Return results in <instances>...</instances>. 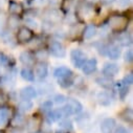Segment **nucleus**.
Segmentation results:
<instances>
[{"instance_id": "nucleus-1", "label": "nucleus", "mask_w": 133, "mask_h": 133, "mask_svg": "<svg viewBox=\"0 0 133 133\" xmlns=\"http://www.w3.org/2000/svg\"><path fill=\"white\" fill-rule=\"evenodd\" d=\"M128 17L123 15H113L108 19V26L112 31L122 32L128 26Z\"/></svg>"}, {"instance_id": "nucleus-2", "label": "nucleus", "mask_w": 133, "mask_h": 133, "mask_svg": "<svg viewBox=\"0 0 133 133\" xmlns=\"http://www.w3.org/2000/svg\"><path fill=\"white\" fill-rule=\"evenodd\" d=\"M70 59H71V62H72V64H74V66L76 68H82L83 64L87 60V56L83 50H81L79 48H76V49L71 50Z\"/></svg>"}, {"instance_id": "nucleus-3", "label": "nucleus", "mask_w": 133, "mask_h": 133, "mask_svg": "<svg viewBox=\"0 0 133 133\" xmlns=\"http://www.w3.org/2000/svg\"><path fill=\"white\" fill-rule=\"evenodd\" d=\"M48 52L57 58H64L66 56V49L64 45L59 41H51L49 43Z\"/></svg>"}, {"instance_id": "nucleus-4", "label": "nucleus", "mask_w": 133, "mask_h": 133, "mask_svg": "<svg viewBox=\"0 0 133 133\" xmlns=\"http://www.w3.org/2000/svg\"><path fill=\"white\" fill-rule=\"evenodd\" d=\"M32 38H34V32H32V30H30L29 28H27L26 26H22L18 29L17 36H16L17 42L28 43V42H30V40Z\"/></svg>"}, {"instance_id": "nucleus-5", "label": "nucleus", "mask_w": 133, "mask_h": 133, "mask_svg": "<svg viewBox=\"0 0 133 133\" xmlns=\"http://www.w3.org/2000/svg\"><path fill=\"white\" fill-rule=\"evenodd\" d=\"M48 75V67L45 62H37L35 64V70H34V76L38 80H44Z\"/></svg>"}, {"instance_id": "nucleus-6", "label": "nucleus", "mask_w": 133, "mask_h": 133, "mask_svg": "<svg viewBox=\"0 0 133 133\" xmlns=\"http://www.w3.org/2000/svg\"><path fill=\"white\" fill-rule=\"evenodd\" d=\"M19 96L22 101H30V99L35 98L37 96V89L32 86H26L23 87L20 90Z\"/></svg>"}, {"instance_id": "nucleus-7", "label": "nucleus", "mask_w": 133, "mask_h": 133, "mask_svg": "<svg viewBox=\"0 0 133 133\" xmlns=\"http://www.w3.org/2000/svg\"><path fill=\"white\" fill-rule=\"evenodd\" d=\"M119 71L118 65L115 63H107L103 67V75L108 78H113L115 77Z\"/></svg>"}, {"instance_id": "nucleus-8", "label": "nucleus", "mask_w": 133, "mask_h": 133, "mask_svg": "<svg viewBox=\"0 0 133 133\" xmlns=\"http://www.w3.org/2000/svg\"><path fill=\"white\" fill-rule=\"evenodd\" d=\"M96 99H97V103L99 105L109 106V105H111V103L113 101V96H112V94H110L107 91H101V92L97 93Z\"/></svg>"}, {"instance_id": "nucleus-9", "label": "nucleus", "mask_w": 133, "mask_h": 133, "mask_svg": "<svg viewBox=\"0 0 133 133\" xmlns=\"http://www.w3.org/2000/svg\"><path fill=\"white\" fill-rule=\"evenodd\" d=\"M96 67H97V61L94 58H92V59L86 60V62L82 66V71L84 72V75L88 76L94 72L96 70Z\"/></svg>"}, {"instance_id": "nucleus-10", "label": "nucleus", "mask_w": 133, "mask_h": 133, "mask_svg": "<svg viewBox=\"0 0 133 133\" xmlns=\"http://www.w3.org/2000/svg\"><path fill=\"white\" fill-rule=\"evenodd\" d=\"M54 76H55L58 80H61V79H65V78L72 77L74 74H72V71H71L68 67H66V66H60V67H58V68L55 69Z\"/></svg>"}, {"instance_id": "nucleus-11", "label": "nucleus", "mask_w": 133, "mask_h": 133, "mask_svg": "<svg viewBox=\"0 0 133 133\" xmlns=\"http://www.w3.org/2000/svg\"><path fill=\"white\" fill-rule=\"evenodd\" d=\"M19 60L20 62L25 65V66H31V65H35V57L34 54H31L28 50L22 51L19 56Z\"/></svg>"}, {"instance_id": "nucleus-12", "label": "nucleus", "mask_w": 133, "mask_h": 133, "mask_svg": "<svg viewBox=\"0 0 133 133\" xmlns=\"http://www.w3.org/2000/svg\"><path fill=\"white\" fill-rule=\"evenodd\" d=\"M115 127V119L112 117H107L101 123V132L102 133H112Z\"/></svg>"}, {"instance_id": "nucleus-13", "label": "nucleus", "mask_w": 133, "mask_h": 133, "mask_svg": "<svg viewBox=\"0 0 133 133\" xmlns=\"http://www.w3.org/2000/svg\"><path fill=\"white\" fill-rule=\"evenodd\" d=\"M66 101H67V104H66V106H67L70 109V111L72 112V114L80 113L83 110V105L78 101V99L70 97L68 99H66Z\"/></svg>"}, {"instance_id": "nucleus-14", "label": "nucleus", "mask_w": 133, "mask_h": 133, "mask_svg": "<svg viewBox=\"0 0 133 133\" xmlns=\"http://www.w3.org/2000/svg\"><path fill=\"white\" fill-rule=\"evenodd\" d=\"M93 10L92 8L89 5V4H86V5H81L78 10V16L80 18H83L84 20L86 19H90L92 16H93Z\"/></svg>"}, {"instance_id": "nucleus-15", "label": "nucleus", "mask_w": 133, "mask_h": 133, "mask_svg": "<svg viewBox=\"0 0 133 133\" xmlns=\"http://www.w3.org/2000/svg\"><path fill=\"white\" fill-rule=\"evenodd\" d=\"M45 16H46V20H47V22L48 23H50V24H52V23H57V22H59L60 20H61V18H62V14L58 11V10H49L46 14H45Z\"/></svg>"}, {"instance_id": "nucleus-16", "label": "nucleus", "mask_w": 133, "mask_h": 133, "mask_svg": "<svg viewBox=\"0 0 133 133\" xmlns=\"http://www.w3.org/2000/svg\"><path fill=\"white\" fill-rule=\"evenodd\" d=\"M106 54L108 55V57L112 60H116L119 58L121 56V49L119 46L117 44H111L108 47H106Z\"/></svg>"}, {"instance_id": "nucleus-17", "label": "nucleus", "mask_w": 133, "mask_h": 133, "mask_svg": "<svg viewBox=\"0 0 133 133\" xmlns=\"http://www.w3.org/2000/svg\"><path fill=\"white\" fill-rule=\"evenodd\" d=\"M64 117L65 116H64V113H63L62 108H58L56 110H51V111H49L47 113V121H49L50 123L57 122V121H61Z\"/></svg>"}, {"instance_id": "nucleus-18", "label": "nucleus", "mask_w": 133, "mask_h": 133, "mask_svg": "<svg viewBox=\"0 0 133 133\" xmlns=\"http://www.w3.org/2000/svg\"><path fill=\"white\" fill-rule=\"evenodd\" d=\"M9 12L14 16L21 15L23 13V6H22L21 3L17 2V1H10V3H9Z\"/></svg>"}, {"instance_id": "nucleus-19", "label": "nucleus", "mask_w": 133, "mask_h": 133, "mask_svg": "<svg viewBox=\"0 0 133 133\" xmlns=\"http://www.w3.org/2000/svg\"><path fill=\"white\" fill-rule=\"evenodd\" d=\"M96 32H97L96 26L93 25V24H89V25H87V26L84 28V30H83V37H84V39H86V40H90V39H92V38L96 35Z\"/></svg>"}, {"instance_id": "nucleus-20", "label": "nucleus", "mask_w": 133, "mask_h": 133, "mask_svg": "<svg viewBox=\"0 0 133 133\" xmlns=\"http://www.w3.org/2000/svg\"><path fill=\"white\" fill-rule=\"evenodd\" d=\"M95 82L97 83V85L102 86L103 88H106V89H110L113 87V81H112V78H108V77H98L96 78Z\"/></svg>"}, {"instance_id": "nucleus-21", "label": "nucleus", "mask_w": 133, "mask_h": 133, "mask_svg": "<svg viewBox=\"0 0 133 133\" xmlns=\"http://www.w3.org/2000/svg\"><path fill=\"white\" fill-rule=\"evenodd\" d=\"M117 41L122 46H130L132 44V36L129 32H123L122 35H119Z\"/></svg>"}, {"instance_id": "nucleus-22", "label": "nucleus", "mask_w": 133, "mask_h": 133, "mask_svg": "<svg viewBox=\"0 0 133 133\" xmlns=\"http://www.w3.org/2000/svg\"><path fill=\"white\" fill-rule=\"evenodd\" d=\"M20 76L21 78L24 80V81H27V82H32L35 80V76H34V71L31 69H29L28 67H24L21 69L20 71Z\"/></svg>"}, {"instance_id": "nucleus-23", "label": "nucleus", "mask_w": 133, "mask_h": 133, "mask_svg": "<svg viewBox=\"0 0 133 133\" xmlns=\"http://www.w3.org/2000/svg\"><path fill=\"white\" fill-rule=\"evenodd\" d=\"M25 124H26V118H25V116H24L23 114H21V113L16 114V115L13 117V119H12V125H13L15 128H20V127L24 126Z\"/></svg>"}, {"instance_id": "nucleus-24", "label": "nucleus", "mask_w": 133, "mask_h": 133, "mask_svg": "<svg viewBox=\"0 0 133 133\" xmlns=\"http://www.w3.org/2000/svg\"><path fill=\"white\" fill-rule=\"evenodd\" d=\"M32 107H34V104L31 103V101H21L18 104V110L22 113L29 112L32 109Z\"/></svg>"}, {"instance_id": "nucleus-25", "label": "nucleus", "mask_w": 133, "mask_h": 133, "mask_svg": "<svg viewBox=\"0 0 133 133\" xmlns=\"http://www.w3.org/2000/svg\"><path fill=\"white\" fill-rule=\"evenodd\" d=\"M10 119V111L6 108H0V126L5 125Z\"/></svg>"}, {"instance_id": "nucleus-26", "label": "nucleus", "mask_w": 133, "mask_h": 133, "mask_svg": "<svg viewBox=\"0 0 133 133\" xmlns=\"http://www.w3.org/2000/svg\"><path fill=\"white\" fill-rule=\"evenodd\" d=\"M27 128L30 132H35V130H37V128L40 125V121L38 119V117H31L30 119H28V122H26Z\"/></svg>"}, {"instance_id": "nucleus-27", "label": "nucleus", "mask_w": 133, "mask_h": 133, "mask_svg": "<svg viewBox=\"0 0 133 133\" xmlns=\"http://www.w3.org/2000/svg\"><path fill=\"white\" fill-rule=\"evenodd\" d=\"M1 38L6 44H15L16 43V41L14 39V36L10 30H3L2 34H1Z\"/></svg>"}, {"instance_id": "nucleus-28", "label": "nucleus", "mask_w": 133, "mask_h": 133, "mask_svg": "<svg viewBox=\"0 0 133 133\" xmlns=\"http://www.w3.org/2000/svg\"><path fill=\"white\" fill-rule=\"evenodd\" d=\"M34 57H35V60L38 59L39 61L38 62H44L47 57H48V51H46L45 49H42V48H39L35 51L34 54Z\"/></svg>"}, {"instance_id": "nucleus-29", "label": "nucleus", "mask_w": 133, "mask_h": 133, "mask_svg": "<svg viewBox=\"0 0 133 133\" xmlns=\"http://www.w3.org/2000/svg\"><path fill=\"white\" fill-rule=\"evenodd\" d=\"M59 127L63 129L65 132H69L72 130V123L68 119H61L59 123Z\"/></svg>"}, {"instance_id": "nucleus-30", "label": "nucleus", "mask_w": 133, "mask_h": 133, "mask_svg": "<svg viewBox=\"0 0 133 133\" xmlns=\"http://www.w3.org/2000/svg\"><path fill=\"white\" fill-rule=\"evenodd\" d=\"M58 84H59L61 87H63V88L70 87V86L74 84V76H72V77H69V78H65V79L58 80Z\"/></svg>"}, {"instance_id": "nucleus-31", "label": "nucleus", "mask_w": 133, "mask_h": 133, "mask_svg": "<svg viewBox=\"0 0 133 133\" xmlns=\"http://www.w3.org/2000/svg\"><path fill=\"white\" fill-rule=\"evenodd\" d=\"M121 116H122V118L125 119L126 122L131 123L132 119H133V112H132V109H130V108H126V109L121 113Z\"/></svg>"}, {"instance_id": "nucleus-32", "label": "nucleus", "mask_w": 133, "mask_h": 133, "mask_svg": "<svg viewBox=\"0 0 133 133\" xmlns=\"http://www.w3.org/2000/svg\"><path fill=\"white\" fill-rule=\"evenodd\" d=\"M24 22H25V24H26V27L29 28L30 30H31V29H37V27H38L37 21H36L34 18H32V17H26L25 20H24Z\"/></svg>"}, {"instance_id": "nucleus-33", "label": "nucleus", "mask_w": 133, "mask_h": 133, "mask_svg": "<svg viewBox=\"0 0 133 133\" xmlns=\"http://www.w3.org/2000/svg\"><path fill=\"white\" fill-rule=\"evenodd\" d=\"M8 24H9V27H10L11 29H16V28H18V26H19V19H18V16L12 15V16L9 18Z\"/></svg>"}, {"instance_id": "nucleus-34", "label": "nucleus", "mask_w": 133, "mask_h": 133, "mask_svg": "<svg viewBox=\"0 0 133 133\" xmlns=\"http://www.w3.org/2000/svg\"><path fill=\"white\" fill-rule=\"evenodd\" d=\"M51 90H52V86H51L50 84L41 83V84L39 85V88H38L37 91H39L40 94H46V93H48V92L51 91Z\"/></svg>"}, {"instance_id": "nucleus-35", "label": "nucleus", "mask_w": 133, "mask_h": 133, "mask_svg": "<svg viewBox=\"0 0 133 133\" xmlns=\"http://www.w3.org/2000/svg\"><path fill=\"white\" fill-rule=\"evenodd\" d=\"M52 106H54V103L51 101H45L43 102L41 105H40V110L43 111V112H49L52 110Z\"/></svg>"}, {"instance_id": "nucleus-36", "label": "nucleus", "mask_w": 133, "mask_h": 133, "mask_svg": "<svg viewBox=\"0 0 133 133\" xmlns=\"http://www.w3.org/2000/svg\"><path fill=\"white\" fill-rule=\"evenodd\" d=\"M66 96L64 95V94H56L55 96H54V102L57 104V105H62V104H64L65 102H66Z\"/></svg>"}, {"instance_id": "nucleus-37", "label": "nucleus", "mask_w": 133, "mask_h": 133, "mask_svg": "<svg viewBox=\"0 0 133 133\" xmlns=\"http://www.w3.org/2000/svg\"><path fill=\"white\" fill-rule=\"evenodd\" d=\"M124 59L127 63H131L133 61V50L132 49H128L125 55H124Z\"/></svg>"}, {"instance_id": "nucleus-38", "label": "nucleus", "mask_w": 133, "mask_h": 133, "mask_svg": "<svg viewBox=\"0 0 133 133\" xmlns=\"http://www.w3.org/2000/svg\"><path fill=\"white\" fill-rule=\"evenodd\" d=\"M123 82H124L126 85H128V86H129V85H132V83H133V75H132V72L127 74V75L125 76Z\"/></svg>"}, {"instance_id": "nucleus-39", "label": "nucleus", "mask_w": 133, "mask_h": 133, "mask_svg": "<svg viewBox=\"0 0 133 133\" xmlns=\"http://www.w3.org/2000/svg\"><path fill=\"white\" fill-rule=\"evenodd\" d=\"M128 91H129V86L125 84V85H124V86L118 90V93H119L121 98H125V96L128 94Z\"/></svg>"}, {"instance_id": "nucleus-40", "label": "nucleus", "mask_w": 133, "mask_h": 133, "mask_svg": "<svg viewBox=\"0 0 133 133\" xmlns=\"http://www.w3.org/2000/svg\"><path fill=\"white\" fill-rule=\"evenodd\" d=\"M6 96H5V94L4 93H2V92H0V108H3L4 107V105L6 104Z\"/></svg>"}, {"instance_id": "nucleus-41", "label": "nucleus", "mask_w": 133, "mask_h": 133, "mask_svg": "<svg viewBox=\"0 0 133 133\" xmlns=\"http://www.w3.org/2000/svg\"><path fill=\"white\" fill-rule=\"evenodd\" d=\"M114 133H129V131L125 128V127H118Z\"/></svg>"}, {"instance_id": "nucleus-42", "label": "nucleus", "mask_w": 133, "mask_h": 133, "mask_svg": "<svg viewBox=\"0 0 133 133\" xmlns=\"http://www.w3.org/2000/svg\"><path fill=\"white\" fill-rule=\"evenodd\" d=\"M103 3H106V4H109V3H112L114 0H101Z\"/></svg>"}, {"instance_id": "nucleus-43", "label": "nucleus", "mask_w": 133, "mask_h": 133, "mask_svg": "<svg viewBox=\"0 0 133 133\" xmlns=\"http://www.w3.org/2000/svg\"><path fill=\"white\" fill-rule=\"evenodd\" d=\"M26 1H27V2H29V3H31V2H34L35 0H26Z\"/></svg>"}, {"instance_id": "nucleus-44", "label": "nucleus", "mask_w": 133, "mask_h": 133, "mask_svg": "<svg viewBox=\"0 0 133 133\" xmlns=\"http://www.w3.org/2000/svg\"><path fill=\"white\" fill-rule=\"evenodd\" d=\"M88 1H90V2H95L96 0H88Z\"/></svg>"}, {"instance_id": "nucleus-45", "label": "nucleus", "mask_w": 133, "mask_h": 133, "mask_svg": "<svg viewBox=\"0 0 133 133\" xmlns=\"http://www.w3.org/2000/svg\"><path fill=\"white\" fill-rule=\"evenodd\" d=\"M32 133H40V132H32Z\"/></svg>"}, {"instance_id": "nucleus-46", "label": "nucleus", "mask_w": 133, "mask_h": 133, "mask_svg": "<svg viewBox=\"0 0 133 133\" xmlns=\"http://www.w3.org/2000/svg\"><path fill=\"white\" fill-rule=\"evenodd\" d=\"M125 1H126V2H127V0H125Z\"/></svg>"}]
</instances>
